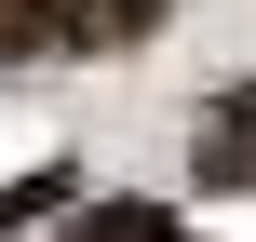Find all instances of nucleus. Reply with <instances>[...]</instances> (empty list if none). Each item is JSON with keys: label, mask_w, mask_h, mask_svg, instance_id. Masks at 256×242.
I'll return each mask as SVG.
<instances>
[{"label": "nucleus", "mask_w": 256, "mask_h": 242, "mask_svg": "<svg viewBox=\"0 0 256 242\" xmlns=\"http://www.w3.org/2000/svg\"><path fill=\"white\" fill-rule=\"evenodd\" d=\"M40 40H54V13L40 0H0V54H40Z\"/></svg>", "instance_id": "20e7f679"}, {"label": "nucleus", "mask_w": 256, "mask_h": 242, "mask_svg": "<svg viewBox=\"0 0 256 242\" xmlns=\"http://www.w3.org/2000/svg\"><path fill=\"white\" fill-rule=\"evenodd\" d=\"M68 242H176V216H162V202H94Z\"/></svg>", "instance_id": "7ed1b4c3"}, {"label": "nucleus", "mask_w": 256, "mask_h": 242, "mask_svg": "<svg viewBox=\"0 0 256 242\" xmlns=\"http://www.w3.org/2000/svg\"><path fill=\"white\" fill-rule=\"evenodd\" d=\"M202 189H256V81H230L202 108Z\"/></svg>", "instance_id": "f257e3e1"}, {"label": "nucleus", "mask_w": 256, "mask_h": 242, "mask_svg": "<svg viewBox=\"0 0 256 242\" xmlns=\"http://www.w3.org/2000/svg\"><path fill=\"white\" fill-rule=\"evenodd\" d=\"M54 13V40H148L162 27V0H40Z\"/></svg>", "instance_id": "f03ea898"}]
</instances>
